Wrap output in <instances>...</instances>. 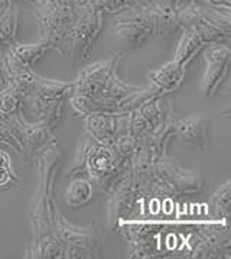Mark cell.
<instances>
[{"label":"cell","instance_id":"6da1fadb","mask_svg":"<svg viewBox=\"0 0 231 259\" xmlns=\"http://www.w3.org/2000/svg\"><path fill=\"white\" fill-rule=\"evenodd\" d=\"M205 61L207 68L202 78L201 92L204 96L211 97L218 89L222 78L227 75L230 65V51L225 47H211L205 52Z\"/></svg>","mask_w":231,"mask_h":259},{"label":"cell","instance_id":"7a4b0ae2","mask_svg":"<svg viewBox=\"0 0 231 259\" xmlns=\"http://www.w3.org/2000/svg\"><path fill=\"white\" fill-rule=\"evenodd\" d=\"M184 75H185V68L177 60V61L169 62L162 68L153 71L150 74V78L159 89H162L165 92H172V90H177L181 85Z\"/></svg>","mask_w":231,"mask_h":259},{"label":"cell","instance_id":"3957f363","mask_svg":"<svg viewBox=\"0 0 231 259\" xmlns=\"http://www.w3.org/2000/svg\"><path fill=\"white\" fill-rule=\"evenodd\" d=\"M204 116H192L184 120L179 126L181 138L185 144L204 148L207 141V126Z\"/></svg>","mask_w":231,"mask_h":259},{"label":"cell","instance_id":"277c9868","mask_svg":"<svg viewBox=\"0 0 231 259\" xmlns=\"http://www.w3.org/2000/svg\"><path fill=\"white\" fill-rule=\"evenodd\" d=\"M91 196H93L91 184L85 180H75L68 187L65 198L71 207H80V206L85 204L91 198Z\"/></svg>","mask_w":231,"mask_h":259},{"label":"cell","instance_id":"5b68a950","mask_svg":"<svg viewBox=\"0 0 231 259\" xmlns=\"http://www.w3.org/2000/svg\"><path fill=\"white\" fill-rule=\"evenodd\" d=\"M9 174H11V172H8V168L0 166V186L9 183V180H11V176H9Z\"/></svg>","mask_w":231,"mask_h":259}]
</instances>
